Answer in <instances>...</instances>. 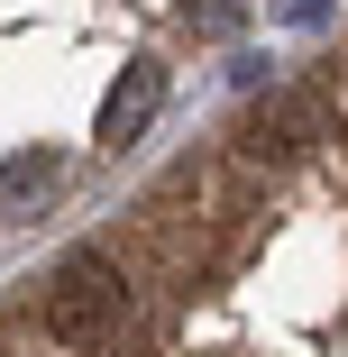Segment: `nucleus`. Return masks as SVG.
<instances>
[{"label":"nucleus","instance_id":"f257e3e1","mask_svg":"<svg viewBox=\"0 0 348 357\" xmlns=\"http://www.w3.org/2000/svg\"><path fill=\"white\" fill-rule=\"evenodd\" d=\"M46 339L83 348V357H128L147 339V303H137V284L110 248H74L55 275H46V303H37Z\"/></svg>","mask_w":348,"mask_h":357},{"label":"nucleus","instance_id":"f03ea898","mask_svg":"<svg viewBox=\"0 0 348 357\" xmlns=\"http://www.w3.org/2000/svg\"><path fill=\"white\" fill-rule=\"evenodd\" d=\"M321 137H339V101L321 83H285V92H266V101L239 110V156L248 165H294Z\"/></svg>","mask_w":348,"mask_h":357},{"label":"nucleus","instance_id":"7ed1b4c3","mask_svg":"<svg viewBox=\"0 0 348 357\" xmlns=\"http://www.w3.org/2000/svg\"><path fill=\"white\" fill-rule=\"evenodd\" d=\"M165 110V64H128V74L110 83V101H101V147L119 156V147H137V137H147V119Z\"/></svg>","mask_w":348,"mask_h":357},{"label":"nucleus","instance_id":"20e7f679","mask_svg":"<svg viewBox=\"0 0 348 357\" xmlns=\"http://www.w3.org/2000/svg\"><path fill=\"white\" fill-rule=\"evenodd\" d=\"M55 174H64V156H55V147H19L10 165H0V220H28V211L55 192Z\"/></svg>","mask_w":348,"mask_h":357},{"label":"nucleus","instance_id":"39448f33","mask_svg":"<svg viewBox=\"0 0 348 357\" xmlns=\"http://www.w3.org/2000/svg\"><path fill=\"white\" fill-rule=\"evenodd\" d=\"M248 19V0H192V28H211V37H229Z\"/></svg>","mask_w":348,"mask_h":357}]
</instances>
